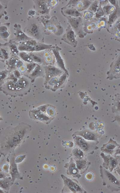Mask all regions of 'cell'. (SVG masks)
I'll return each instance as SVG.
<instances>
[{
	"mask_svg": "<svg viewBox=\"0 0 120 193\" xmlns=\"http://www.w3.org/2000/svg\"><path fill=\"white\" fill-rule=\"evenodd\" d=\"M68 39L71 41H74V34L73 32L70 31L67 34Z\"/></svg>",
	"mask_w": 120,
	"mask_h": 193,
	"instance_id": "1",
	"label": "cell"
},
{
	"mask_svg": "<svg viewBox=\"0 0 120 193\" xmlns=\"http://www.w3.org/2000/svg\"><path fill=\"white\" fill-rule=\"evenodd\" d=\"M7 76L6 73L4 71L0 72V83L6 78Z\"/></svg>",
	"mask_w": 120,
	"mask_h": 193,
	"instance_id": "2",
	"label": "cell"
},
{
	"mask_svg": "<svg viewBox=\"0 0 120 193\" xmlns=\"http://www.w3.org/2000/svg\"><path fill=\"white\" fill-rule=\"evenodd\" d=\"M75 155L79 158H81L83 156V154L82 152L78 149L74 152Z\"/></svg>",
	"mask_w": 120,
	"mask_h": 193,
	"instance_id": "3",
	"label": "cell"
},
{
	"mask_svg": "<svg viewBox=\"0 0 120 193\" xmlns=\"http://www.w3.org/2000/svg\"><path fill=\"white\" fill-rule=\"evenodd\" d=\"M67 13L68 14L74 16H77L79 15L78 12L75 10H70L67 11Z\"/></svg>",
	"mask_w": 120,
	"mask_h": 193,
	"instance_id": "4",
	"label": "cell"
},
{
	"mask_svg": "<svg viewBox=\"0 0 120 193\" xmlns=\"http://www.w3.org/2000/svg\"><path fill=\"white\" fill-rule=\"evenodd\" d=\"M33 28L32 31L34 33H36L37 32L38 30L37 27L35 26H34Z\"/></svg>",
	"mask_w": 120,
	"mask_h": 193,
	"instance_id": "5",
	"label": "cell"
},
{
	"mask_svg": "<svg viewBox=\"0 0 120 193\" xmlns=\"http://www.w3.org/2000/svg\"><path fill=\"white\" fill-rule=\"evenodd\" d=\"M3 175L0 172V179L3 178Z\"/></svg>",
	"mask_w": 120,
	"mask_h": 193,
	"instance_id": "6",
	"label": "cell"
},
{
	"mask_svg": "<svg viewBox=\"0 0 120 193\" xmlns=\"http://www.w3.org/2000/svg\"><path fill=\"white\" fill-rule=\"evenodd\" d=\"M0 57L1 58H3V56L2 55V54L1 53V52L0 51Z\"/></svg>",
	"mask_w": 120,
	"mask_h": 193,
	"instance_id": "7",
	"label": "cell"
},
{
	"mask_svg": "<svg viewBox=\"0 0 120 193\" xmlns=\"http://www.w3.org/2000/svg\"><path fill=\"white\" fill-rule=\"evenodd\" d=\"M3 191L2 190L0 189V193H2Z\"/></svg>",
	"mask_w": 120,
	"mask_h": 193,
	"instance_id": "8",
	"label": "cell"
},
{
	"mask_svg": "<svg viewBox=\"0 0 120 193\" xmlns=\"http://www.w3.org/2000/svg\"><path fill=\"white\" fill-rule=\"evenodd\" d=\"M2 119L0 117V120H1Z\"/></svg>",
	"mask_w": 120,
	"mask_h": 193,
	"instance_id": "9",
	"label": "cell"
}]
</instances>
